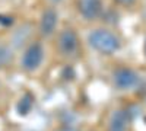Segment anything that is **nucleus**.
Returning <instances> with one entry per match:
<instances>
[{"instance_id":"f257e3e1","label":"nucleus","mask_w":146,"mask_h":131,"mask_svg":"<svg viewBox=\"0 0 146 131\" xmlns=\"http://www.w3.org/2000/svg\"><path fill=\"white\" fill-rule=\"evenodd\" d=\"M88 42L94 50L101 54H113L120 48V39L117 35L107 29H95L89 34Z\"/></svg>"},{"instance_id":"f03ea898","label":"nucleus","mask_w":146,"mask_h":131,"mask_svg":"<svg viewBox=\"0 0 146 131\" xmlns=\"http://www.w3.org/2000/svg\"><path fill=\"white\" fill-rule=\"evenodd\" d=\"M42 58H44V50H42L41 44L34 42L25 50V53H23L22 67L25 70H28V71H34L35 68L40 67Z\"/></svg>"},{"instance_id":"7ed1b4c3","label":"nucleus","mask_w":146,"mask_h":131,"mask_svg":"<svg viewBox=\"0 0 146 131\" xmlns=\"http://www.w3.org/2000/svg\"><path fill=\"white\" fill-rule=\"evenodd\" d=\"M79 47V38L73 29H64L62 31L58 37V50L63 55H73L78 51Z\"/></svg>"},{"instance_id":"20e7f679","label":"nucleus","mask_w":146,"mask_h":131,"mask_svg":"<svg viewBox=\"0 0 146 131\" xmlns=\"http://www.w3.org/2000/svg\"><path fill=\"white\" fill-rule=\"evenodd\" d=\"M139 82V76L130 68H118L114 71V85L120 90L133 89Z\"/></svg>"},{"instance_id":"39448f33","label":"nucleus","mask_w":146,"mask_h":131,"mask_svg":"<svg viewBox=\"0 0 146 131\" xmlns=\"http://www.w3.org/2000/svg\"><path fill=\"white\" fill-rule=\"evenodd\" d=\"M57 19L58 15L54 9H45L42 12V16H41V22H40V31L44 37H50V35L54 32L56 26H57Z\"/></svg>"},{"instance_id":"423d86ee","label":"nucleus","mask_w":146,"mask_h":131,"mask_svg":"<svg viewBox=\"0 0 146 131\" xmlns=\"http://www.w3.org/2000/svg\"><path fill=\"white\" fill-rule=\"evenodd\" d=\"M101 10H102L101 0H79V12L85 19L92 20L98 18Z\"/></svg>"},{"instance_id":"0eeeda50","label":"nucleus","mask_w":146,"mask_h":131,"mask_svg":"<svg viewBox=\"0 0 146 131\" xmlns=\"http://www.w3.org/2000/svg\"><path fill=\"white\" fill-rule=\"evenodd\" d=\"M129 121L130 117L126 111L123 109L114 111L111 118H110V131H126Z\"/></svg>"},{"instance_id":"6e6552de","label":"nucleus","mask_w":146,"mask_h":131,"mask_svg":"<svg viewBox=\"0 0 146 131\" xmlns=\"http://www.w3.org/2000/svg\"><path fill=\"white\" fill-rule=\"evenodd\" d=\"M12 50L6 45H0V67L6 66L10 60H12Z\"/></svg>"},{"instance_id":"1a4fd4ad","label":"nucleus","mask_w":146,"mask_h":131,"mask_svg":"<svg viewBox=\"0 0 146 131\" xmlns=\"http://www.w3.org/2000/svg\"><path fill=\"white\" fill-rule=\"evenodd\" d=\"M31 99H32V98L29 96V95H27L25 98L21 99V102H19V105H18V111H19L21 115H25V114L29 112L31 106H32V101H31Z\"/></svg>"},{"instance_id":"9d476101","label":"nucleus","mask_w":146,"mask_h":131,"mask_svg":"<svg viewBox=\"0 0 146 131\" xmlns=\"http://www.w3.org/2000/svg\"><path fill=\"white\" fill-rule=\"evenodd\" d=\"M115 2L120 5H131V3H135V0H115Z\"/></svg>"},{"instance_id":"9b49d317","label":"nucleus","mask_w":146,"mask_h":131,"mask_svg":"<svg viewBox=\"0 0 146 131\" xmlns=\"http://www.w3.org/2000/svg\"><path fill=\"white\" fill-rule=\"evenodd\" d=\"M51 2H54V3H58V2H62V0H51Z\"/></svg>"},{"instance_id":"f8f14e48","label":"nucleus","mask_w":146,"mask_h":131,"mask_svg":"<svg viewBox=\"0 0 146 131\" xmlns=\"http://www.w3.org/2000/svg\"><path fill=\"white\" fill-rule=\"evenodd\" d=\"M145 54H146V42H145Z\"/></svg>"}]
</instances>
